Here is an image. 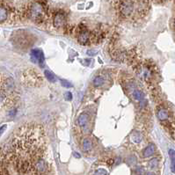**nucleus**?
<instances>
[{
	"mask_svg": "<svg viewBox=\"0 0 175 175\" xmlns=\"http://www.w3.org/2000/svg\"><path fill=\"white\" fill-rule=\"evenodd\" d=\"M66 24V15L64 12L58 11L53 16V26L55 28H64Z\"/></svg>",
	"mask_w": 175,
	"mask_h": 175,
	"instance_id": "nucleus-5",
	"label": "nucleus"
},
{
	"mask_svg": "<svg viewBox=\"0 0 175 175\" xmlns=\"http://www.w3.org/2000/svg\"><path fill=\"white\" fill-rule=\"evenodd\" d=\"M135 70L137 76L141 78V80H143L147 84H151L155 78L156 68L150 63L148 62L139 63L136 64Z\"/></svg>",
	"mask_w": 175,
	"mask_h": 175,
	"instance_id": "nucleus-2",
	"label": "nucleus"
},
{
	"mask_svg": "<svg viewBox=\"0 0 175 175\" xmlns=\"http://www.w3.org/2000/svg\"><path fill=\"white\" fill-rule=\"evenodd\" d=\"M73 155H74V157H77V158H80V155H79L78 152H76V151H75Z\"/></svg>",
	"mask_w": 175,
	"mask_h": 175,
	"instance_id": "nucleus-24",
	"label": "nucleus"
},
{
	"mask_svg": "<svg viewBox=\"0 0 175 175\" xmlns=\"http://www.w3.org/2000/svg\"><path fill=\"white\" fill-rule=\"evenodd\" d=\"M64 98H65L66 100H71V99H72V94H71V92H65Z\"/></svg>",
	"mask_w": 175,
	"mask_h": 175,
	"instance_id": "nucleus-19",
	"label": "nucleus"
},
{
	"mask_svg": "<svg viewBox=\"0 0 175 175\" xmlns=\"http://www.w3.org/2000/svg\"><path fill=\"white\" fill-rule=\"evenodd\" d=\"M108 79L107 78L106 75L104 74H99L98 76H96L93 80H92V85L95 88H101L103 87L107 83Z\"/></svg>",
	"mask_w": 175,
	"mask_h": 175,
	"instance_id": "nucleus-8",
	"label": "nucleus"
},
{
	"mask_svg": "<svg viewBox=\"0 0 175 175\" xmlns=\"http://www.w3.org/2000/svg\"><path fill=\"white\" fill-rule=\"evenodd\" d=\"M92 146H93V143H92V142L90 138L86 137V138L83 139V141H82V150L85 152L90 151L92 149Z\"/></svg>",
	"mask_w": 175,
	"mask_h": 175,
	"instance_id": "nucleus-12",
	"label": "nucleus"
},
{
	"mask_svg": "<svg viewBox=\"0 0 175 175\" xmlns=\"http://www.w3.org/2000/svg\"><path fill=\"white\" fill-rule=\"evenodd\" d=\"M169 156L171 158H175V150H169Z\"/></svg>",
	"mask_w": 175,
	"mask_h": 175,
	"instance_id": "nucleus-21",
	"label": "nucleus"
},
{
	"mask_svg": "<svg viewBox=\"0 0 175 175\" xmlns=\"http://www.w3.org/2000/svg\"><path fill=\"white\" fill-rule=\"evenodd\" d=\"M146 175H155V174H154L153 172H148V173H147Z\"/></svg>",
	"mask_w": 175,
	"mask_h": 175,
	"instance_id": "nucleus-25",
	"label": "nucleus"
},
{
	"mask_svg": "<svg viewBox=\"0 0 175 175\" xmlns=\"http://www.w3.org/2000/svg\"><path fill=\"white\" fill-rule=\"evenodd\" d=\"M164 1H165V0H158V2H164Z\"/></svg>",
	"mask_w": 175,
	"mask_h": 175,
	"instance_id": "nucleus-26",
	"label": "nucleus"
},
{
	"mask_svg": "<svg viewBox=\"0 0 175 175\" xmlns=\"http://www.w3.org/2000/svg\"><path fill=\"white\" fill-rule=\"evenodd\" d=\"M171 170L173 173H175V158H171Z\"/></svg>",
	"mask_w": 175,
	"mask_h": 175,
	"instance_id": "nucleus-20",
	"label": "nucleus"
},
{
	"mask_svg": "<svg viewBox=\"0 0 175 175\" xmlns=\"http://www.w3.org/2000/svg\"><path fill=\"white\" fill-rule=\"evenodd\" d=\"M93 175H107V171L105 169H98L94 171Z\"/></svg>",
	"mask_w": 175,
	"mask_h": 175,
	"instance_id": "nucleus-16",
	"label": "nucleus"
},
{
	"mask_svg": "<svg viewBox=\"0 0 175 175\" xmlns=\"http://www.w3.org/2000/svg\"><path fill=\"white\" fill-rule=\"evenodd\" d=\"M155 150H156V147L153 143H150L149 144L143 151V157H149L150 156H152L154 153H155Z\"/></svg>",
	"mask_w": 175,
	"mask_h": 175,
	"instance_id": "nucleus-13",
	"label": "nucleus"
},
{
	"mask_svg": "<svg viewBox=\"0 0 175 175\" xmlns=\"http://www.w3.org/2000/svg\"><path fill=\"white\" fill-rule=\"evenodd\" d=\"M157 118L159 121H166L169 118V113L168 111L163 107H159L157 108Z\"/></svg>",
	"mask_w": 175,
	"mask_h": 175,
	"instance_id": "nucleus-11",
	"label": "nucleus"
},
{
	"mask_svg": "<svg viewBox=\"0 0 175 175\" xmlns=\"http://www.w3.org/2000/svg\"><path fill=\"white\" fill-rule=\"evenodd\" d=\"M13 42L18 48L27 49L32 43V39L27 34V32H23V33L18 32L17 34H15L13 37Z\"/></svg>",
	"mask_w": 175,
	"mask_h": 175,
	"instance_id": "nucleus-4",
	"label": "nucleus"
},
{
	"mask_svg": "<svg viewBox=\"0 0 175 175\" xmlns=\"http://www.w3.org/2000/svg\"><path fill=\"white\" fill-rule=\"evenodd\" d=\"M137 172H138L139 174H143V168H138Z\"/></svg>",
	"mask_w": 175,
	"mask_h": 175,
	"instance_id": "nucleus-23",
	"label": "nucleus"
},
{
	"mask_svg": "<svg viewBox=\"0 0 175 175\" xmlns=\"http://www.w3.org/2000/svg\"><path fill=\"white\" fill-rule=\"evenodd\" d=\"M6 128H7V126H6V125H3L1 128H0V136H1V135H2V134L5 132V130L6 129Z\"/></svg>",
	"mask_w": 175,
	"mask_h": 175,
	"instance_id": "nucleus-22",
	"label": "nucleus"
},
{
	"mask_svg": "<svg viewBox=\"0 0 175 175\" xmlns=\"http://www.w3.org/2000/svg\"><path fill=\"white\" fill-rule=\"evenodd\" d=\"M61 84H62V85H63V86H64V87H66V88L72 87V85H71L70 82L66 81V80H61Z\"/></svg>",
	"mask_w": 175,
	"mask_h": 175,
	"instance_id": "nucleus-18",
	"label": "nucleus"
},
{
	"mask_svg": "<svg viewBox=\"0 0 175 175\" xmlns=\"http://www.w3.org/2000/svg\"><path fill=\"white\" fill-rule=\"evenodd\" d=\"M11 9L4 2L0 1V23H3L9 19Z\"/></svg>",
	"mask_w": 175,
	"mask_h": 175,
	"instance_id": "nucleus-7",
	"label": "nucleus"
},
{
	"mask_svg": "<svg viewBox=\"0 0 175 175\" xmlns=\"http://www.w3.org/2000/svg\"><path fill=\"white\" fill-rule=\"evenodd\" d=\"M24 83L30 85V86H35L39 85L42 83V78L40 76L38 72H36L34 70H28L25 71L24 75Z\"/></svg>",
	"mask_w": 175,
	"mask_h": 175,
	"instance_id": "nucleus-3",
	"label": "nucleus"
},
{
	"mask_svg": "<svg viewBox=\"0 0 175 175\" xmlns=\"http://www.w3.org/2000/svg\"><path fill=\"white\" fill-rule=\"evenodd\" d=\"M77 123L80 128H85L88 125L89 123V114L86 113H82L77 120Z\"/></svg>",
	"mask_w": 175,
	"mask_h": 175,
	"instance_id": "nucleus-9",
	"label": "nucleus"
},
{
	"mask_svg": "<svg viewBox=\"0 0 175 175\" xmlns=\"http://www.w3.org/2000/svg\"><path fill=\"white\" fill-rule=\"evenodd\" d=\"M45 76H46L47 79H48L49 82H51V83H54V82H56V78L55 74L52 73V72L49 71H45Z\"/></svg>",
	"mask_w": 175,
	"mask_h": 175,
	"instance_id": "nucleus-15",
	"label": "nucleus"
},
{
	"mask_svg": "<svg viewBox=\"0 0 175 175\" xmlns=\"http://www.w3.org/2000/svg\"><path fill=\"white\" fill-rule=\"evenodd\" d=\"M31 59H32V62L39 64L40 66H43L44 62H45L43 52L39 49H35L31 51Z\"/></svg>",
	"mask_w": 175,
	"mask_h": 175,
	"instance_id": "nucleus-6",
	"label": "nucleus"
},
{
	"mask_svg": "<svg viewBox=\"0 0 175 175\" xmlns=\"http://www.w3.org/2000/svg\"><path fill=\"white\" fill-rule=\"evenodd\" d=\"M26 16L35 23H43L47 19L46 4L42 1H40V0L33 2L27 9Z\"/></svg>",
	"mask_w": 175,
	"mask_h": 175,
	"instance_id": "nucleus-1",
	"label": "nucleus"
},
{
	"mask_svg": "<svg viewBox=\"0 0 175 175\" xmlns=\"http://www.w3.org/2000/svg\"><path fill=\"white\" fill-rule=\"evenodd\" d=\"M129 93H130L131 98L134 99L135 100H136L137 102H140V101L143 100V99H144V94H143V92L140 89H138L137 87L135 88V89H133L132 91H130Z\"/></svg>",
	"mask_w": 175,
	"mask_h": 175,
	"instance_id": "nucleus-10",
	"label": "nucleus"
},
{
	"mask_svg": "<svg viewBox=\"0 0 175 175\" xmlns=\"http://www.w3.org/2000/svg\"><path fill=\"white\" fill-rule=\"evenodd\" d=\"M150 166L151 167V168H155V167H157V164H158V160H157V158H153V159H151L150 161Z\"/></svg>",
	"mask_w": 175,
	"mask_h": 175,
	"instance_id": "nucleus-17",
	"label": "nucleus"
},
{
	"mask_svg": "<svg viewBox=\"0 0 175 175\" xmlns=\"http://www.w3.org/2000/svg\"><path fill=\"white\" fill-rule=\"evenodd\" d=\"M131 140L135 143H139L141 141H142V136L140 135V132L138 131H134L132 134H131Z\"/></svg>",
	"mask_w": 175,
	"mask_h": 175,
	"instance_id": "nucleus-14",
	"label": "nucleus"
}]
</instances>
